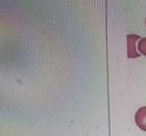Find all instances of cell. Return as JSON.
<instances>
[{
    "mask_svg": "<svg viewBox=\"0 0 146 136\" xmlns=\"http://www.w3.org/2000/svg\"><path fill=\"white\" fill-rule=\"evenodd\" d=\"M142 37H140L137 34H128L127 35V56L129 58H134L140 56V52L136 49V43L137 41H140Z\"/></svg>",
    "mask_w": 146,
    "mask_h": 136,
    "instance_id": "6da1fadb",
    "label": "cell"
},
{
    "mask_svg": "<svg viewBox=\"0 0 146 136\" xmlns=\"http://www.w3.org/2000/svg\"><path fill=\"white\" fill-rule=\"evenodd\" d=\"M145 21H146V20H145Z\"/></svg>",
    "mask_w": 146,
    "mask_h": 136,
    "instance_id": "277c9868",
    "label": "cell"
},
{
    "mask_svg": "<svg viewBox=\"0 0 146 136\" xmlns=\"http://www.w3.org/2000/svg\"><path fill=\"white\" fill-rule=\"evenodd\" d=\"M138 51L146 56V36L142 37L138 43Z\"/></svg>",
    "mask_w": 146,
    "mask_h": 136,
    "instance_id": "3957f363",
    "label": "cell"
},
{
    "mask_svg": "<svg viewBox=\"0 0 146 136\" xmlns=\"http://www.w3.org/2000/svg\"><path fill=\"white\" fill-rule=\"evenodd\" d=\"M135 121L138 127L143 131H146V106L140 107L138 109L135 114Z\"/></svg>",
    "mask_w": 146,
    "mask_h": 136,
    "instance_id": "7a4b0ae2",
    "label": "cell"
}]
</instances>
